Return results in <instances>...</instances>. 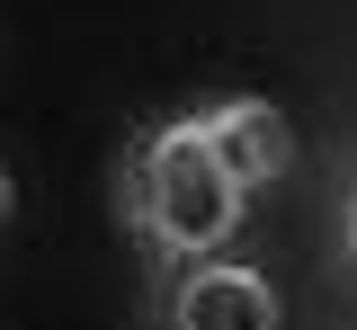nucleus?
<instances>
[{
	"mask_svg": "<svg viewBox=\"0 0 357 330\" xmlns=\"http://www.w3.org/2000/svg\"><path fill=\"white\" fill-rule=\"evenodd\" d=\"M161 322L170 330H277V285L250 259H178L161 268Z\"/></svg>",
	"mask_w": 357,
	"mask_h": 330,
	"instance_id": "obj_2",
	"label": "nucleus"
},
{
	"mask_svg": "<svg viewBox=\"0 0 357 330\" xmlns=\"http://www.w3.org/2000/svg\"><path fill=\"white\" fill-rule=\"evenodd\" d=\"M0 223H9V170H0Z\"/></svg>",
	"mask_w": 357,
	"mask_h": 330,
	"instance_id": "obj_4",
	"label": "nucleus"
},
{
	"mask_svg": "<svg viewBox=\"0 0 357 330\" xmlns=\"http://www.w3.org/2000/svg\"><path fill=\"white\" fill-rule=\"evenodd\" d=\"M197 134H206L215 170H223V179H232L241 196L295 170V125H286V116H277L268 98H250V90H232V98H206V107H197Z\"/></svg>",
	"mask_w": 357,
	"mask_h": 330,
	"instance_id": "obj_3",
	"label": "nucleus"
},
{
	"mask_svg": "<svg viewBox=\"0 0 357 330\" xmlns=\"http://www.w3.org/2000/svg\"><path fill=\"white\" fill-rule=\"evenodd\" d=\"M241 205H250V196L215 170L197 116H170V125H152V134L126 152V223H134V241H143L161 268L223 250V241L241 233Z\"/></svg>",
	"mask_w": 357,
	"mask_h": 330,
	"instance_id": "obj_1",
	"label": "nucleus"
}]
</instances>
